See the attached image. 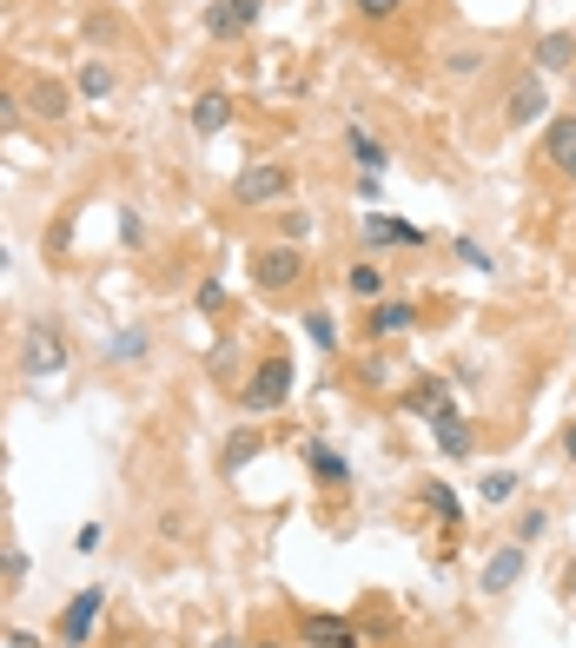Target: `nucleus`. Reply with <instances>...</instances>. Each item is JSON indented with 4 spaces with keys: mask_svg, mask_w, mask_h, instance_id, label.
<instances>
[{
    "mask_svg": "<svg viewBox=\"0 0 576 648\" xmlns=\"http://www.w3.org/2000/svg\"><path fill=\"white\" fill-rule=\"evenodd\" d=\"M358 232H365V245H425V238H431L425 225H411V219H385V212H365Z\"/></svg>",
    "mask_w": 576,
    "mask_h": 648,
    "instance_id": "6e6552de",
    "label": "nucleus"
},
{
    "mask_svg": "<svg viewBox=\"0 0 576 648\" xmlns=\"http://www.w3.org/2000/svg\"><path fill=\"white\" fill-rule=\"evenodd\" d=\"M20 113H27V106H20L13 93H0V132H13V126H20Z\"/></svg>",
    "mask_w": 576,
    "mask_h": 648,
    "instance_id": "72a5a7b5",
    "label": "nucleus"
},
{
    "mask_svg": "<svg viewBox=\"0 0 576 648\" xmlns=\"http://www.w3.org/2000/svg\"><path fill=\"white\" fill-rule=\"evenodd\" d=\"M252 457H259V431H239V437L226 444V457H219V470H226V477H239V470H245Z\"/></svg>",
    "mask_w": 576,
    "mask_h": 648,
    "instance_id": "412c9836",
    "label": "nucleus"
},
{
    "mask_svg": "<svg viewBox=\"0 0 576 648\" xmlns=\"http://www.w3.org/2000/svg\"><path fill=\"white\" fill-rule=\"evenodd\" d=\"M119 238L139 252V245H146V219H139V212H119Z\"/></svg>",
    "mask_w": 576,
    "mask_h": 648,
    "instance_id": "c85d7f7f",
    "label": "nucleus"
},
{
    "mask_svg": "<svg viewBox=\"0 0 576 648\" xmlns=\"http://www.w3.org/2000/svg\"><path fill=\"white\" fill-rule=\"evenodd\" d=\"M146 344H153V331H139V325H133V331H119V338L106 344V358H119V364H133V358H146Z\"/></svg>",
    "mask_w": 576,
    "mask_h": 648,
    "instance_id": "4be33fe9",
    "label": "nucleus"
},
{
    "mask_svg": "<svg viewBox=\"0 0 576 648\" xmlns=\"http://www.w3.org/2000/svg\"><path fill=\"white\" fill-rule=\"evenodd\" d=\"M206 33H212V40H232V33H245V26H239V13H232V7L219 0V7L206 13Z\"/></svg>",
    "mask_w": 576,
    "mask_h": 648,
    "instance_id": "393cba45",
    "label": "nucleus"
},
{
    "mask_svg": "<svg viewBox=\"0 0 576 648\" xmlns=\"http://www.w3.org/2000/svg\"><path fill=\"white\" fill-rule=\"evenodd\" d=\"M418 497H425V503H431V510H438L444 523H458V517H464V510H458V497H451L444 484H418Z\"/></svg>",
    "mask_w": 576,
    "mask_h": 648,
    "instance_id": "b1692460",
    "label": "nucleus"
},
{
    "mask_svg": "<svg viewBox=\"0 0 576 648\" xmlns=\"http://www.w3.org/2000/svg\"><path fill=\"white\" fill-rule=\"evenodd\" d=\"M305 464H312V477H325V484H352V464H345L332 444H305Z\"/></svg>",
    "mask_w": 576,
    "mask_h": 648,
    "instance_id": "6ab92c4d",
    "label": "nucleus"
},
{
    "mask_svg": "<svg viewBox=\"0 0 576 648\" xmlns=\"http://www.w3.org/2000/svg\"><path fill=\"white\" fill-rule=\"evenodd\" d=\"M305 331H312V344H318V351H338V325H332L325 311H312V318H305Z\"/></svg>",
    "mask_w": 576,
    "mask_h": 648,
    "instance_id": "a878e982",
    "label": "nucleus"
},
{
    "mask_svg": "<svg viewBox=\"0 0 576 648\" xmlns=\"http://www.w3.org/2000/svg\"><path fill=\"white\" fill-rule=\"evenodd\" d=\"M458 258H464V265H471V272H491V252H484V245H478V238H458Z\"/></svg>",
    "mask_w": 576,
    "mask_h": 648,
    "instance_id": "c756f323",
    "label": "nucleus"
},
{
    "mask_svg": "<svg viewBox=\"0 0 576 648\" xmlns=\"http://www.w3.org/2000/svg\"><path fill=\"white\" fill-rule=\"evenodd\" d=\"M252 648H285V642H252Z\"/></svg>",
    "mask_w": 576,
    "mask_h": 648,
    "instance_id": "ea45409f",
    "label": "nucleus"
},
{
    "mask_svg": "<svg viewBox=\"0 0 576 648\" xmlns=\"http://www.w3.org/2000/svg\"><path fill=\"white\" fill-rule=\"evenodd\" d=\"M345 146H352V159H358V172H385V166H391V152H385V139H378V132H365V126H345Z\"/></svg>",
    "mask_w": 576,
    "mask_h": 648,
    "instance_id": "2eb2a0df",
    "label": "nucleus"
},
{
    "mask_svg": "<svg viewBox=\"0 0 576 648\" xmlns=\"http://www.w3.org/2000/svg\"><path fill=\"white\" fill-rule=\"evenodd\" d=\"M285 397H292V358H265V364L239 384V404H245L252 417H272Z\"/></svg>",
    "mask_w": 576,
    "mask_h": 648,
    "instance_id": "f257e3e1",
    "label": "nucleus"
},
{
    "mask_svg": "<svg viewBox=\"0 0 576 648\" xmlns=\"http://www.w3.org/2000/svg\"><path fill=\"white\" fill-rule=\"evenodd\" d=\"M564 457H570V464H576V424H570V431H564Z\"/></svg>",
    "mask_w": 576,
    "mask_h": 648,
    "instance_id": "4c0bfd02",
    "label": "nucleus"
},
{
    "mask_svg": "<svg viewBox=\"0 0 576 648\" xmlns=\"http://www.w3.org/2000/svg\"><path fill=\"white\" fill-rule=\"evenodd\" d=\"M226 126H232V99H226V93H199V99H192V132L212 139V132H226Z\"/></svg>",
    "mask_w": 576,
    "mask_h": 648,
    "instance_id": "4468645a",
    "label": "nucleus"
},
{
    "mask_svg": "<svg viewBox=\"0 0 576 648\" xmlns=\"http://www.w3.org/2000/svg\"><path fill=\"white\" fill-rule=\"evenodd\" d=\"M517 576H524V543H504V550L484 563V583H478V589H484V596H511Z\"/></svg>",
    "mask_w": 576,
    "mask_h": 648,
    "instance_id": "1a4fd4ad",
    "label": "nucleus"
},
{
    "mask_svg": "<svg viewBox=\"0 0 576 648\" xmlns=\"http://www.w3.org/2000/svg\"><path fill=\"white\" fill-rule=\"evenodd\" d=\"M192 305H199V311H219V305H226V285H219V278H206V285L192 291Z\"/></svg>",
    "mask_w": 576,
    "mask_h": 648,
    "instance_id": "7c9ffc66",
    "label": "nucleus"
},
{
    "mask_svg": "<svg viewBox=\"0 0 576 648\" xmlns=\"http://www.w3.org/2000/svg\"><path fill=\"white\" fill-rule=\"evenodd\" d=\"M212 648H239V636H226V642H212Z\"/></svg>",
    "mask_w": 576,
    "mask_h": 648,
    "instance_id": "58836bf2",
    "label": "nucleus"
},
{
    "mask_svg": "<svg viewBox=\"0 0 576 648\" xmlns=\"http://www.w3.org/2000/svg\"><path fill=\"white\" fill-rule=\"evenodd\" d=\"M232 13H239V26H259V0H226Z\"/></svg>",
    "mask_w": 576,
    "mask_h": 648,
    "instance_id": "c9c22d12",
    "label": "nucleus"
},
{
    "mask_svg": "<svg viewBox=\"0 0 576 648\" xmlns=\"http://www.w3.org/2000/svg\"><path fill=\"white\" fill-rule=\"evenodd\" d=\"M299 636H305L312 648H358L365 642L345 616H325V609H305V616H299Z\"/></svg>",
    "mask_w": 576,
    "mask_h": 648,
    "instance_id": "0eeeda50",
    "label": "nucleus"
},
{
    "mask_svg": "<svg viewBox=\"0 0 576 648\" xmlns=\"http://www.w3.org/2000/svg\"><path fill=\"white\" fill-rule=\"evenodd\" d=\"M544 159L557 166V179H576V113L551 119V132H544Z\"/></svg>",
    "mask_w": 576,
    "mask_h": 648,
    "instance_id": "9d476101",
    "label": "nucleus"
},
{
    "mask_svg": "<svg viewBox=\"0 0 576 648\" xmlns=\"http://www.w3.org/2000/svg\"><path fill=\"white\" fill-rule=\"evenodd\" d=\"M279 232H285V245H305V238H312V212H285Z\"/></svg>",
    "mask_w": 576,
    "mask_h": 648,
    "instance_id": "bb28decb",
    "label": "nucleus"
},
{
    "mask_svg": "<svg viewBox=\"0 0 576 648\" xmlns=\"http://www.w3.org/2000/svg\"><path fill=\"white\" fill-rule=\"evenodd\" d=\"M431 431H438V450H444V457H471V444H478L458 404H444V411H431Z\"/></svg>",
    "mask_w": 576,
    "mask_h": 648,
    "instance_id": "ddd939ff",
    "label": "nucleus"
},
{
    "mask_svg": "<svg viewBox=\"0 0 576 648\" xmlns=\"http://www.w3.org/2000/svg\"><path fill=\"white\" fill-rule=\"evenodd\" d=\"M20 106H27L33 119H66V113H73V93H66L60 79H46V73H40V79L27 86V99H20Z\"/></svg>",
    "mask_w": 576,
    "mask_h": 648,
    "instance_id": "9b49d317",
    "label": "nucleus"
},
{
    "mask_svg": "<svg viewBox=\"0 0 576 648\" xmlns=\"http://www.w3.org/2000/svg\"><path fill=\"white\" fill-rule=\"evenodd\" d=\"M106 616V589H80L66 609H60V648H86V636H93V623Z\"/></svg>",
    "mask_w": 576,
    "mask_h": 648,
    "instance_id": "20e7f679",
    "label": "nucleus"
},
{
    "mask_svg": "<svg viewBox=\"0 0 576 648\" xmlns=\"http://www.w3.org/2000/svg\"><path fill=\"white\" fill-rule=\"evenodd\" d=\"M292 192V166H245L239 179H232V199L239 205H272V199H285Z\"/></svg>",
    "mask_w": 576,
    "mask_h": 648,
    "instance_id": "39448f33",
    "label": "nucleus"
},
{
    "mask_svg": "<svg viewBox=\"0 0 576 648\" xmlns=\"http://www.w3.org/2000/svg\"><path fill=\"white\" fill-rule=\"evenodd\" d=\"M299 278H305V245H285L279 238V245H259L252 252V285L259 291H292Z\"/></svg>",
    "mask_w": 576,
    "mask_h": 648,
    "instance_id": "f03ea898",
    "label": "nucleus"
},
{
    "mask_svg": "<svg viewBox=\"0 0 576 648\" xmlns=\"http://www.w3.org/2000/svg\"><path fill=\"white\" fill-rule=\"evenodd\" d=\"M444 66H451V73H484V53H471V46H464V53H451Z\"/></svg>",
    "mask_w": 576,
    "mask_h": 648,
    "instance_id": "473e14b6",
    "label": "nucleus"
},
{
    "mask_svg": "<svg viewBox=\"0 0 576 648\" xmlns=\"http://www.w3.org/2000/svg\"><path fill=\"white\" fill-rule=\"evenodd\" d=\"M544 530H551V510H524L517 517V543H537Z\"/></svg>",
    "mask_w": 576,
    "mask_h": 648,
    "instance_id": "cd10ccee",
    "label": "nucleus"
},
{
    "mask_svg": "<svg viewBox=\"0 0 576 648\" xmlns=\"http://www.w3.org/2000/svg\"><path fill=\"white\" fill-rule=\"evenodd\" d=\"M398 404H405L411 417H431V411H444L451 397H444V378H418V384H411V391H405Z\"/></svg>",
    "mask_w": 576,
    "mask_h": 648,
    "instance_id": "f3484780",
    "label": "nucleus"
},
{
    "mask_svg": "<svg viewBox=\"0 0 576 648\" xmlns=\"http://www.w3.org/2000/svg\"><path fill=\"white\" fill-rule=\"evenodd\" d=\"M7 642H13V648H40V636H27V629H13Z\"/></svg>",
    "mask_w": 576,
    "mask_h": 648,
    "instance_id": "e433bc0d",
    "label": "nucleus"
},
{
    "mask_svg": "<svg viewBox=\"0 0 576 648\" xmlns=\"http://www.w3.org/2000/svg\"><path fill=\"white\" fill-rule=\"evenodd\" d=\"M100 537H106L100 523H80V530H73V550H80V556H93V550H100Z\"/></svg>",
    "mask_w": 576,
    "mask_h": 648,
    "instance_id": "2f4dec72",
    "label": "nucleus"
},
{
    "mask_svg": "<svg viewBox=\"0 0 576 648\" xmlns=\"http://www.w3.org/2000/svg\"><path fill=\"white\" fill-rule=\"evenodd\" d=\"M478 490H484V503H511V497H517V470H491Z\"/></svg>",
    "mask_w": 576,
    "mask_h": 648,
    "instance_id": "5701e85b",
    "label": "nucleus"
},
{
    "mask_svg": "<svg viewBox=\"0 0 576 648\" xmlns=\"http://www.w3.org/2000/svg\"><path fill=\"white\" fill-rule=\"evenodd\" d=\"M544 113H551V93H544V79H537V73H531V79H517V86L504 93V126H517V132H524V126H537Z\"/></svg>",
    "mask_w": 576,
    "mask_h": 648,
    "instance_id": "423d86ee",
    "label": "nucleus"
},
{
    "mask_svg": "<svg viewBox=\"0 0 576 648\" xmlns=\"http://www.w3.org/2000/svg\"><path fill=\"white\" fill-rule=\"evenodd\" d=\"M398 7H405V0H358V13H365V20H391Z\"/></svg>",
    "mask_w": 576,
    "mask_h": 648,
    "instance_id": "f704fd0d",
    "label": "nucleus"
},
{
    "mask_svg": "<svg viewBox=\"0 0 576 648\" xmlns=\"http://www.w3.org/2000/svg\"><path fill=\"white\" fill-rule=\"evenodd\" d=\"M73 86H80V99H106V93H113V66H100V60H86V66L73 73Z\"/></svg>",
    "mask_w": 576,
    "mask_h": 648,
    "instance_id": "aec40b11",
    "label": "nucleus"
},
{
    "mask_svg": "<svg viewBox=\"0 0 576 648\" xmlns=\"http://www.w3.org/2000/svg\"><path fill=\"white\" fill-rule=\"evenodd\" d=\"M66 331L60 325H27V344H20V378H60L66 371Z\"/></svg>",
    "mask_w": 576,
    "mask_h": 648,
    "instance_id": "7ed1b4c3",
    "label": "nucleus"
},
{
    "mask_svg": "<svg viewBox=\"0 0 576 648\" xmlns=\"http://www.w3.org/2000/svg\"><path fill=\"white\" fill-rule=\"evenodd\" d=\"M345 291H352V298H365V305H378V298H385V272H378L371 258H358V265L345 272Z\"/></svg>",
    "mask_w": 576,
    "mask_h": 648,
    "instance_id": "a211bd4d",
    "label": "nucleus"
},
{
    "mask_svg": "<svg viewBox=\"0 0 576 648\" xmlns=\"http://www.w3.org/2000/svg\"><path fill=\"white\" fill-rule=\"evenodd\" d=\"M418 325V305H405V298H378L371 311H365V331L371 338H398V331H411Z\"/></svg>",
    "mask_w": 576,
    "mask_h": 648,
    "instance_id": "f8f14e48",
    "label": "nucleus"
},
{
    "mask_svg": "<svg viewBox=\"0 0 576 648\" xmlns=\"http://www.w3.org/2000/svg\"><path fill=\"white\" fill-rule=\"evenodd\" d=\"M537 66H544V73H570L576 66V33H564V26L544 33V40H537Z\"/></svg>",
    "mask_w": 576,
    "mask_h": 648,
    "instance_id": "dca6fc26",
    "label": "nucleus"
}]
</instances>
